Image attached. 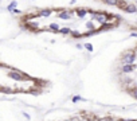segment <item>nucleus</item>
I'll return each mask as SVG.
<instances>
[{
  "label": "nucleus",
  "mask_w": 137,
  "mask_h": 121,
  "mask_svg": "<svg viewBox=\"0 0 137 121\" xmlns=\"http://www.w3.org/2000/svg\"><path fill=\"white\" fill-rule=\"evenodd\" d=\"M48 28H50V30H52V31H55V32H58L61 27H59V24H56V23H51V24L48 26Z\"/></svg>",
  "instance_id": "obj_8"
},
{
  "label": "nucleus",
  "mask_w": 137,
  "mask_h": 121,
  "mask_svg": "<svg viewBox=\"0 0 137 121\" xmlns=\"http://www.w3.org/2000/svg\"><path fill=\"white\" fill-rule=\"evenodd\" d=\"M58 32H61L63 35H67V34H71V30H70L69 27H62V28H59Z\"/></svg>",
  "instance_id": "obj_7"
},
{
  "label": "nucleus",
  "mask_w": 137,
  "mask_h": 121,
  "mask_svg": "<svg viewBox=\"0 0 137 121\" xmlns=\"http://www.w3.org/2000/svg\"><path fill=\"white\" fill-rule=\"evenodd\" d=\"M51 14H52V9H41V11L38 12V15L42 16V18H48Z\"/></svg>",
  "instance_id": "obj_4"
},
{
  "label": "nucleus",
  "mask_w": 137,
  "mask_h": 121,
  "mask_svg": "<svg viewBox=\"0 0 137 121\" xmlns=\"http://www.w3.org/2000/svg\"><path fill=\"white\" fill-rule=\"evenodd\" d=\"M58 15H59V18H61V19H63V20H69V19H71L73 12L67 11V9H63V11H61Z\"/></svg>",
  "instance_id": "obj_3"
},
{
  "label": "nucleus",
  "mask_w": 137,
  "mask_h": 121,
  "mask_svg": "<svg viewBox=\"0 0 137 121\" xmlns=\"http://www.w3.org/2000/svg\"><path fill=\"white\" fill-rule=\"evenodd\" d=\"M124 9H125L126 12H129V14H132V12H136V11H137V8L135 7V5H126Z\"/></svg>",
  "instance_id": "obj_9"
},
{
  "label": "nucleus",
  "mask_w": 137,
  "mask_h": 121,
  "mask_svg": "<svg viewBox=\"0 0 137 121\" xmlns=\"http://www.w3.org/2000/svg\"><path fill=\"white\" fill-rule=\"evenodd\" d=\"M23 114H24V117H26V119H27V120H30V119H31V117H30V114H28V113L23 112Z\"/></svg>",
  "instance_id": "obj_17"
},
{
  "label": "nucleus",
  "mask_w": 137,
  "mask_h": 121,
  "mask_svg": "<svg viewBox=\"0 0 137 121\" xmlns=\"http://www.w3.org/2000/svg\"><path fill=\"white\" fill-rule=\"evenodd\" d=\"M136 69L135 65H124L122 66V73H130V71H133Z\"/></svg>",
  "instance_id": "obj_5"
},
{
  "label": "nucleus",
  "mask_w": 137,
  "mask_h": 121,
  "mask_svg": "<svg viewBox=\"0 0 137 121\" xmlns=\"http://www.w3.org/2000/svg\"><path fill=\"white\" fill-rule=\"evenodd\" d=\"M136 59V54L135 53H125L122 57L124 65H133V62Z\"/></svg>",
  "instance_id": "obj_2"
},
{
  "label": "nucleus",
  "mask_w": 137,
  "mask_h": 121,
  "mask_svg": "<svg viewBox=\"0 0 137 121\" xmlns=\"http://www.w3.org/2000/svg\"><path fill=\"white\" fill-rule=\"evenodd\" d=\"M9 78H12V80H15V81H22V80H30V77L28 76H26L24 73H20V71H18V70H12L11 73L8 74Z\"/></svg>",
  "instance_id": "obj_1"
},
{
  "label": "nucleus",
  "mask_w": 137,
  "mask_h": 121,
  "mask_svg": "<svg viewBox=\"0 0 137 121\" xmlns=\"http://www.w3.org/2000/svg\"><path fill=\"white\" fill-rule=\"evenodd\" d=\"M75 14H77V16L78 18H85L86 16V14H88V9H83V8H79V9H75Z\"/></svg>",
  "instance_id": "obj_6"
},
{
  "label": "nucleus",
  "mask_w": 137,
  "mask_h": 121,
  "mask_svg": "<svg viewBox=\"0 0 137 121\" xmlns=\"http://www.w3.org/2000/svg\"><path fill=\"white\" fill-rule=\"evenodd\" d=\"M105 4H110V5H116L117 1H105Z\"/></svg>",
  "instance_id": "obj_16"
},
{
  "label": "nucleus",
  "mask_w": 137,
  "mask_h": 121,
  "mask_svg": "<svg viewBox=\"0 0 137 121\" xmlns=\"http://www.w3.org/2000/svg\"><path fill=\"white\" fill-rule=\"evenodd\" d=\"M130 35H132V37H137V32H132Z\"/></svg>",
  "instance_id": "obj_19"
},
{
  "label": "nucleus",
  "mask_w": 137,
  "mask_h": 121,
  "mask_svg": "<svg viewBox=\"0 0 137 121\" xmlns=\"http://www.w3.org/2000/svg\"><path fill=\"white\" fill-rule=\"evenodd\" d=\"M85 48H86L88 51H90V53L93 51V46L90 44V43H85Z\"/></svg>",
  "instance_id": "obj_14"
},
{
  "label": "nucleus",
  "mask_w": 137,
  "mask_h": 121,
  "mask_svg": "<svg viewBox=\"0 0 137 121\" xmlns=\"http://www.w3.org/2000/svg\"><path fill=\"white\" fill-rule=\"evenodd\" d=\"M132 94H133V96H135L136 98H137V89H135V90H133V91H132Z\"/></svg>",
  "instance_id": "obj_18"
},
{
  "label": "nucleus",
  "mask_w": 137,
  "mask_h": 121,
  "mask_svg": "<svg viewBox=\"0 0 137 121\" xmlns=\"http://www.w3.org/2000/svg\"><path fill=\"white\" fill-rule=\"evenodd\" d=\"M0 90H1L3 93H11V89H9V87H0Z\"/></svg>",
  "instance_id": "obj_15"
},
{
  "label": "nucleus",
  "mask_w": 137,
  "mask_h": 121,
  "mask_svg": "<svg viewBox=\"0 0 137 121\" xmlns=\"http://www.w3.org/2000/svg\"><path fill=\"white\" fill-rule=\"evenodd\" d=\"M16 5H18V1H12L11 4L8 5V11L9 12H14L15 9H16Z\"/></svg>",
  "instance_id": "obj_10"
},
{
  "label": "nucleus",
  "mask_w": 137,
  "mask_h": 121,
  "mask_svg": "<svg viewBox=\"0 0 137 121\" xmlns=\"http://www.w3.org/2000/svg\"><path fill=\"white\" fill-rule=\"evenodd\" d=\"M70 35H71L73 38H77V39L82 38V32H79V31H71V34H70Z\"/></svg>",
  "instance_id": "obj_11"
},
{
  "label": "nucleus",
  "mask_w": 137,
  "mask_h": 121,
  "mask_svg": "<svg viewBox=\"0 0 137 121\" xmlns=\"http://www.w3.org/2000/svg\"><path fill=\"white\" fill-rule=\"evenodd\" d=\"M86 27L90 28V31H91V30H95V28H94V24H93V22H88V23H86Z\"/></svg>",
  "instance_id": "obj_13"
},
{
  "label": "nucleus",
  "mask_w": 137,
  "mask_h": 121,
  "mask_svg": "<svg viewBox=\"0 0 137 121\" xmlns=\"http://www.w3.org/2000/svg\"><path fill=\"white\" fill-rule=\"evenodd\" d=\"M71 100H73V102H79V101H83V98H82L81 96H74Z\"/></svg>",
  "instance_id": "obj_12"
}]
</instances>
